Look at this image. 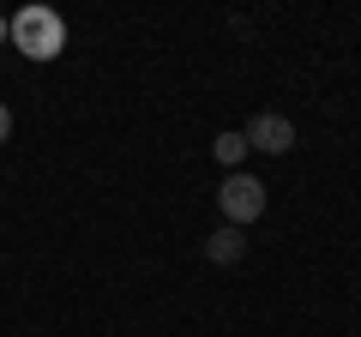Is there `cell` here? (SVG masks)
<instances>
[{"mask_svg":"<svg viewBox=\"0 0 361 337\" xmlns=\"http://www.w3.org/2000/svg\"><path fill=\"white\" fill-rule=\"evenodd\" d=\"M6 37H13V49L25 54V61H54V54L66 49V18L54 13V6H18V13L6 18Z\"/></svg>","mask_w":361,"mask_h":337,"instance_id":"cell-1","label":"cell"},{"mask_svg":"<svg viewBox=\"0 0 361 337\" xmlns=\"http://www.w3.org/2000/svg\"><path fill=\"white\" fill-rule=\"evenodd\" d=\"M217 205H223V217H229V229H241V223H253L259 211H265V181H259V175H229L223 193H217Z\"/></svg>","mask_w":361,"mask_h":337,"instance_id":"cell-2","label":"cell"},{"mask_svg":"<svg viewBox=\"0 0 361 337\" xmlns=\"http://www.w3.org/2000/svg\"><path fill=\"white\" fill-rule=\"evenodd\" d=\"M241 133H247V151H265V157L295 151V121L289 115H253V127H241Z\"/></svg>","mask_w":361,"mask_h":337,"instance_id":"cell-3","label":"cell"},{"mask_svg":"<svg viewBox=\"0 0 361 337\" xmlns=\"http://www.w3.org/2000/svg\"><path fill=\"white\" fill-rule=\"evenodd\" d=\"M241 253H247V235L229 229V223H223L217 235H205V259H211V265H235Z\"/></svg>","mask_w":361,"mask_h":337,"instance_id":"cell-4","label":"cell"},{"mask_svg":"<svg viewBox=\"0 0 361 337\" xmlns=\"http://www.w3.org/2000/svg\"><path fill=\"white\" fill-rule=\"evenodd\" d=\"M211 151H217V163H241V157H247V133H217V139H211Z\"/></svg>","mask_w":361,"mask_h":337,"instance_id":"cell-5","label":"cell"},{"mask_svg":"<svg viewBox=\"0 0 361 337\" xmlns=\"http://www.w3.org/2000/svg\"><path fill=\"white\" fill-rule=\"evenodd\" d=\"M6 133H13V109L0 103V145H6Z\"/></svg>","mask_w":361,"mask_h":337,"instance_id":"cell-6","label":"cell"},{"mask_svg":"<svg viewBox=\"0 0 361 337\" xmlns=\"http://www.w3.org/2000/svg\"><path fill=\"white\" fill-rule=\"evenodd\" d=\"M0 42H6V18H0Z\"/></svg>","mask_w":361,"mask_h":337,"instance_id":"cell-7","label":"cell"}]
</instances>
